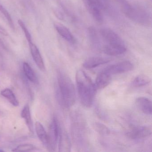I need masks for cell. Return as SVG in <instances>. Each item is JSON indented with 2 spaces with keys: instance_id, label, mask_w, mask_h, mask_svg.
Segmentation results:
<instances>
[{
  "instance_id": "1",
  "label": "cell",
  "mask_w": 152,
  "mask_h": 152,
  "mask_svg": "<svg viewBox=\"0 0 152 152\" xmlns=\"http://www.w3.org/2000/svg\"><path fill=\"white\" fill-rule=\"evenodd\" d=\"M78 95L82 104L87 107L91 106L96 92V88L92 80L83 71L79 70L76 74Z\"/></svg>"
},
{
  "instance_id": "2",
  "label": "cell",
  "mask_w": 152,
  "mask_h": 152,
  "mask_svg": "<svg viewBox=\"0 0 152 152\" xmlns=\"http://www.w3.org/2000/svg\"><path fill=\"white\" fill-rule=\"evenodd\" d=\"M58 82L61 103L65 107L69 108L74 104L76 100L73 83L69 76L62 72L58 73Z\"/></svg>"
},
{
  "instance_id": "3",
  "label": "cell",
  "mask_w": 152,
  "mask_h": 152,
  "mask_svg": "<svg viewBox=\"0 0 152 152\" xmlns=\"http://www.w3.org/2000/svg\"><path fill=\"white\" fill-rule=\"evenodd\" d=\"M126 16L141 25H149L151 23V18L147 11L137 6L132 5L131 10Z\"/></svg>"
},
{
  "instance_id": "4",
  "label": "cell",
  "mask_w": 152,
  "mask_h": 152,
  "mask_svg": "<svg viewBox=\"0 0 152 152\" xmlns=\"http://www.w3.org/2000/svg\"><path fill=\"white\" fill-rule=\"evenodd\" d=\"M133 64L130 62L124 61L108 66L103 71L112 75L129 72L133 70Z\"/></svg>"
},
{
  "instance_id": "5",
  "label": "cell",
  "mask_w": 152,
  "mask_h": 152,
  "mask_svg": "<svg viewBox=\"0 0 152 152\" xmlns=\"http://www.w3.org/2000/svg\"><path fill=\"white\" fill-rule=\"evenodd\" d=\"M61 129L59 128L56 117H54L50 127L49 133L48 134L49 148L54 150L56 148L59 139Z\"/></svg>"
},
{
  "instance_id": "6",
  "label": "cell",
  "mask_w": 152,
  "mask_h": 152,
  "mask_svg": "<svg viewBox=\"0 0 152 152\" xmlns=\"http://www.w3.org/2000/svg\"><path fill=\"white\" fill-rule=\"evenodd\" d=\"M152 134L150 127L146 126L133 127L127 132V136L133 140H140L149 137Z\"/></svg>"
},
{
  "instance_id": "7",
  "label": "cell",
  "mask_w": 152,
  "mask_h": 152,
  "mask_svg": "<svg viewBox=\"0 0 152 152\" xmlns=\"http://www.w3.org/2000/svg\"><path fill=\"white\" fill-rule=\"evenodd\" d=\"M100 34L103 39L107 44H124L121 37L114 31L110 28H102L100 30Z\"/></svg>"
},
{
  "instance_id": "8",
  "label": "cell",
  "mask_w": 152,
  "mask_h": 152,
  "mask_svg": "<svg viewBox=\"0 0 152 152\" xmlns=\"http://www.w3.org/2000/svg\"><path fill=\"white\" fill-rule=\"evenodd\" d=\"M85 5L90 12L94 20L98 23H101L103 21L102 10L99 7L95 0H83Z\"/></svg>"
},
{
  "instance_id": "9",
  "label": "cell",
  "mask_w": 152,
  "mask_h": 152,
  "mask_svg": "<svg viewBox=\"0 0 152 152\" xmlns=\"http://www.w3.org/2000/svg\"><path fill=\"white\" fill-rule=\"evenodd\" d=\"M105 54L110 56H118L124 54L126 50L125 44H108L104 45L103 48Z\"/></svg>"
},
{
  "instance_id": "10",
  "label": "cell",
  "mask_w": 152,
  "mask_h": 152,
  "mask_svg": "<svg viewBox=\"0 0 152 152\" xmlns=\"http://www.w3.org/2000/svg\"><path fill=\"white\" fill-rule=\"evenodd\" d=\"M55 29L58 34L66 41L71 44H75L76 39L69 29L65 26L59 23H56L54 24Z\"/></svg>"
},
{
  "instance_id": "11",
  "label": "cell",
  "mask_w": 152,
  "mask_h": 152,
  "mask_svg": "<svg viewBox=\"0 0 152 152\" xmlns=\"http://www.w3.org/2000/svg\"><path fill=\"white\" fill-rule=\"evenodd\" d=\"M29 44L31 54L35 64L40 70L42 71H45L46 68L44 61L39 49L33 42L29 43Z\"/></svg>"
},
{
  "instance_id": "12",
  "label": "cell",
  "mask_w": 152,
  "mask_h": 152,
  "mask_svg": "<svg viewBox=\"0 0 152 152\" xmlns=\"http://www.w3.org/2000/svg\"><path fill=\"white\" fill-rule=\"evenodd\" d=\"M109 58L102 57H92L86 59L83 64V66L87 69L95 68L110 62Z\"/></svg>"
},
{
  "instance_id": "13",
  "label": "cell",
  "mask_w": 152,
  "mask_h": 152,
  "mask_svg": "<svg viewBox=\"0 0 152 152\" xmlns=\"http://www.w3.org/2000/svg\"><path fill=\"white\" fill-rule=\"evenodd\" d=\"M138 108L145 114L150 115L152 114V101L145 97H140L136 100Z\"/></svg>"
},
{
  "instance_id": "14",
  "label": "cell",
  "mask_w": 152,
  "mask_h": 152,
  "mask_svg": "<svg viewBox=\"0 0 152 152\" xmlns=\"http://www.w3.org/2000/svg\"><path fill=\"white\" fill-rule=\"evenodd\" d=\"M112 81V75L103 71L99 74L96 80V88L102 89L108 86Z\"/></svg>"
},
{
  "instance_id": "15",
  "label": "cell",
  "mask_w": 152,
  "mask_h": 152,
  "mask_svg": "<svg viewBox=\"0 0 152 152\" xmlns=\"http://www.w3.org/2000/svg\"><path fill=\"white\" fill-rule=\"evenodd\" d=\"M35 126L36 133L38 137L45 145L49 148L48 136L43 125L39 122L37 121L35 123Z\"/></svg>"
},
{
  "instance_id": "16",
  "label": "cell",
  "mask_w": 152,
  "mask_h": 152,
  "mask_svg": "<svg viewBox=\"0 0 152 152\" xmlns=\"http://www.w3.org/2000/svg\"><path fill=\"white\" fill-rule=\"evenodd\" d=\"M58 140L59 151L64 152H70L71 151V141L66 133H62V132L60 131Z\"/></svg>"
},
{
  "instance_id": "17",
  "label": "cell",
  "mask_w": 152,
  "mask_h": 152,
  "mask_svg": "<svg viewBox=\"0 0 152 152\" xmlns=\"http://www.w3.org/2000/svg\"><path fill=\"white\" fill-rule=\"evenodd\" d=\"M21 116L23 118L26 123L29 130L32 134L34 133L33 125L32 120L30 111V107L28 104L26 105L21 113Z\"/></svg>"
},
{
  "instance_id": "18",
  "label": "cell",
  "mask_w": 152,
  "mask_h": 152,
  "mask_svg": "<svg viewBox=\"0 0 152 152\" xmlns=\"http://www.w3.org/2000/svg\"><path fill=\"white\" fill-rule=\"evenodd\" d=\"M150 82L151 79L148 76L140 75L133 80L132 82V86L134 88H140L148 84Z\"/></svg>"
},
{
  "instance_id": "19",
  "label": "cell",
  "mask_w": 152,
  "mask_h": 152,
  "mask_svg": "<svg viewBox=\"0 0 152 152\" xmlns=\"http://www.w3.org/2000/svg\"><path fill=\"white\" fill-rule=\"evenodd\" d=\"M1 96L7 98L10 104L14 106L17 107L19 105V102L17 99L15 95L12 90L9 88H6L1 91Z\"/></svg>"
},
{
  "instance_id": "20",
  "label": "cell",
  "mask_w": 152,
  "mask_h": 152,
  "mask_svg": "<svg viewBox=\"0 0 152 152\" xmlns=\"http://www.w3.org/2000/svg\"><path fill=\"white\" fill-rule=\"evenodd\" d=\"M23 69L27 79L31 82L36 83L38 81L37 76L31 66L28 63L24 62L23 64Z\"/></svg>"
},
{
  "instance_id": "21",
  "label": "cell",
  "mask_w": 152,
  "mask_h": 152,
  "mask_svg": "<svg viewBox=\"0 0 152 152\" xmlns=\"http://www.w3.org/2000/svg\"><path fill=\"white\" fill-rule=\"evenodd\" d=\"M88 31L91 43L94 47L99 48L100 46V41L96 30L95 28L91 26L88 29Z\"/></svg>"
},
{
  "instance_id": "22",
  "label": "cell",
  "mask_w": 152,
  "mask_h": 152,
  "mask_svg": "<svg viewBox=\"0 0 152 152\" xmlns=\"http://www.w3.org/2000/svg\"><path fill=\"white\" fill-rule=\"evenodd\" d=\"M102 10L107 11L113 10V6L110 0H95Z\"/></svg>"
},
{
  "instance_id": "23",
  "label": "cell",
  "mask_w": 152,
  "mask_h": 152,
  "mask_svg": "<svg viewBox=\"0 0 152 152\" xmlns=\"http://www.w3.org/2000/svg\"><path fill=\"white\" fill-rule=\"evenodd\" d=\"M119 5L124 14L126 15L129 12L132 5L129 3L127 0H115Z\"/></svg>"
},
{
  "instance_id": "24",
  "label": "cell",
  "mask_w": 152,
  "mask_h": 152,
  "mask_svg": "<svg viewBox=\"0 0 152 152\" xmlns=\"http://www.w3.org/2000/svg\"><path fill=\"white\" fill-rule=\"evenodd\" d=\"M35 149V146L31 144H25L20 145L14 148V152H29Z\"/></svg>"
},
{
  "instance_id": "25",
  "label": "cell",
  "mask_w": 152,
  "mask_h": 152,
  "mask_svg": "<svg viewBox=\"0 0 152 152\" xmlns=\"http://www.w3.org/2000/svg\"><path fill=\"white\" fill-rule=\"evenodd\" d=\"M94 128L96 131L101 135H106L109 134L110 131L109 129L104 124L99 123H96L95 124Z\"/></svg>"
},
{
  "instance_id": "26",
  "label": "cell",
  "mask_w": 152,
  "mask_h": 152,
  "mask_svg": "<svg viewBox=\"0 0 152 152\" xmlns=\"http://www.w3.org/2000/svg\"><path fill=\"white\" fill-rule=\"evenodd\" d=\"M0 11L1 12V13L3 14V15L6 18V19L8 22L9 25L10 26V28L13 29V30H15V25H14L13 19H12V17H11V15H10V13H9L8 11L5 8L3 7L2 6L0 8Z\"/></svg>"
},
{
  "instance_id": "27",
  "label": "cell",
  "mask_w": 152,
  "mask_h": 152,
  "mask_svg": "<svg viewBox=\"0 0 152 152\" xmlns=\"http://www.w3.org/2000/svg\"><path fill=\"white\" fill-rule=\"evenodd\" d=\"M18 23L19 24L21 29L23 30L28 43H30L32 42V41L31 35L30 32L28 31V29H27L26 26L25 25L24 22L22 20L19 19V20H18Z\"/></svg>"
},
{
  "instance_id": "28",
  "label": "cell",
  "mask_w": 152,
  "mask_h": 152,
  "mask_svg": "<svg viewBox=\"0 0 152 152\" xmlns=\"http://www.w3.org/2000/svg\"><path fill=\"white\" fill-rule=\"evenodd\" d=\"M0 34L5 36H7L8 35V33L7 30L1 25H0Z\"/></svg>"
},
{
  "instance_id": "29",
  "label": "cell",
  "mask_w": 152,
  "mask_h": 152,
  "mask_svg": "<svg viewBox=\"0 0 152 152\" xmlns=\"http://www.w3.org/2000/svg\"><path fill=\"white\" fill-rule=\"evenodd\" d=\"M0 152H3V150H1V149H0Z\"/></svg>"
},
{
  "instance_id": "30",
  "label": "cell",
  "mask_w": 152,
  "mask_h": 152,
  "mask_svg": "<svg viewBox=\"0 0 152 152\" xmlns=\"http://www.w3.org/2000/svg\"><path fill=\"white\" fill-rule=\"evenodd\" d=\"M1 4H0V8H1Z\"/></svg>"
}]
</instances>
